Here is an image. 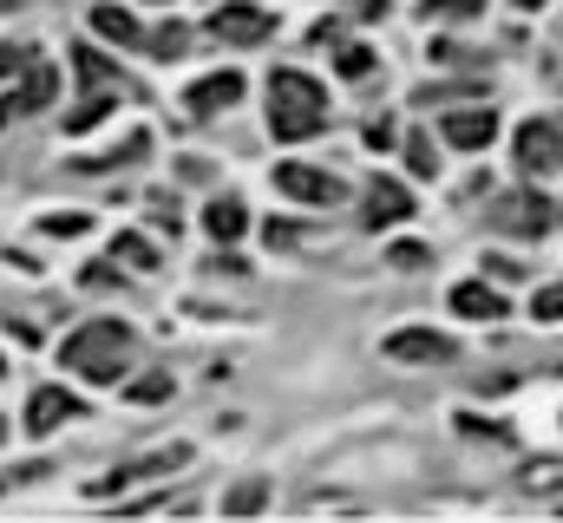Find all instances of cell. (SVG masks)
<instances>
[{
  "instance_id": "obj_1",
  "label": "cell",
  "mask_w": 563,
  "mask_h": 523,
  "mask_svg": "<svg viewBox=\"0 0 563 523\" xmlns=\"http://www.w3.org/2000/svg\"><path fill=\"white\" fill-rule=\"evenodd\" d=\"M59 354H66V367H73L79 380L112 387V380H125V367H132V327H125V321H86Z\"/></svg>"
},
{
  "instance_id": "obj_2",
  "label": "cell",
  "mask_w": 563,
  "mask_h": 523,
  "mask_svg": "<svg viewBox=\"0 0 563 523\" xmlns=\"http://www.w3.org/2000/svg\"><path fill=\"white\" fill-rule=\"evenodd\" d=\"M321 125H328V92H321V79L282 66L276 79H269V131H276L282 144H295V137H314Z\"/></svg>"
},
{
  "instance_id": "obj_3",
  "label": "cell",
  "mask_w": 563,
  "mask_h": 523,
  "mask_svg": "<svg viewBox=\"0 0 563 523\" xmlns=\"http://www.w3.org/2000/svg\"><path fill=\"white\" fill-rule=\"evenodd\" d=\"M492 230H505V236H544L551 230V203L538 190H505L492 203Z\"/></svg>"
},
{
  "instance_id": "obj_4",
  "label": "cell",
  "mask_w": 563,
  "mask_h": 523,
  "mask_svg": "<svg viewBox=\"0 0 563 523\" xmlns=\"http://www.w3.org/2000/svg\"><path fill=\"white\" fill-rule=\"evenodd\" d=\"M210 33H217L223 46H263V40L276 33V13H263V7H243V0H230V7H217V13H210Z\"/></svg>"
},
{
  "instance_id": "obj_5",
  "label": "cell",
  "mask_w": 563,
  "mask_h": 523,
  "mask_svg": "<svg viewBox=\"0 0 563 523\" xmlns=\"http://www.w3.org/2000/svg\"><path fill=\"white\" fill-rule=\"evenodd\" d=\"M518 164H525L531 177L563 170V125L558 119H531V125L518 131Z\"/></svg>"
},
{
  "instance_id": "obj_6",
  "label": "cell",
  "mask_w": 563,
  "mask_h": 523,
  "mask_svg": "<svg viewBox=\"0 0 563 523\" xmlns=\"http://www.w3.org/2000/svg\"><path fill=\"white\" fill-rule=\"evenodd\" d=\"M53 92H59V73L46 66V59H26V73H20V86L0 99V125L13 119V112H40V105H53Z\"/></svg>"
},
{
  "instance_id": "obj_7",
  "label": "cell",
  "mask_w": 563,
  "mask_h": 523,
  "mask_svg": "<svg viewBox=\"0 0 563 523\" xmlns=\"http://www.w3.org/2000/svg\"><path fill=\"white\" fill-rule=\"evenodd\" d=\"M387 360H400V367H439V360H452V341L426 334V327H400V334H387Z\"/></svg>"
},
{
  "instance_id": "obj_8",
  "label": "cell",
  "mask_w": 563,
  "mask_h": 523,
  "mask_svg": "<svg viewBox=\"0 0 563 523\" xmlns=\"http://www.w3.org/2000/svg\"><path fill=\"white\" fill-rule=\"evenodd\" d=\"M276 190H282V197H295V203H341V177L308 170V164H282Z\"/></svg>"
},
{
  "instance_id": "obj_9",
  "label": "cell",
  "mask_w": 563,
  "mask_h": 523,
  "mask_svg": "<svg viewBox=\"0 0 563 523\" xmlns=\"http://www.w3.org/2000/svg\"><path fill=\"white\" fill-rule=\"evenodd\" d=\"M66 419H86V405H79L66 387H40L33 399H26V432H40V438H46V432H59Z\"/></svg>"
},
{
  "instance_id": "obj_10",
  "label": "cell",
  "mask_w": 563,
  "mask_h": 523,
  "mask_svg": "<svg viewBox=\"0 0 563 523\" xmlns=\"http://www.w3.org/2000/svg\"><path fill=\"white\" fill-rule=\"evenodd\" d=\"M367 230H387V223H407L413 216V190L407 183H394V177H374L367 183Z\"/></svg>"
},
{
  "instance_id": "obj_11",
  "label": "cell",
  "mask_w": 563,
  "mask_h": 523,
  "mask_svg": "<svg viewBox=\"0 0 563 523\" xmlns=\"http://www.w3.org/2000/svg\"><path fill=\"white\" fill-rule=\"evenodd\" d=\"M184 458H190V445H164V452H151V458H132V465L106 471V478L92 485V498H112L119 485H139V478H157V471H170V465H184Z\"/></svg>"
},
{
  "instance_id": "obj_12",
  "label": "cell",
  "mask_w": 563,
  "mask_h": 523,
  "mask_svg": "<svg viewBox=\"0 0 563 523\" xmlns=\"http://www.w3.org/2000/svg\"><path fill=\"white\" fill-rule=\"evenodd\" d=\"M243 99V73H210V79H197L190 92H184V105L197 112V119H210V112H223V105H236Z\"/></svg>"
},
{
  "instance_id": "obj_13",
  "label": "cell",
  "mask_w": 563,
  "mask_h": 523,
  "mask_svg": "<svg viewBox=\"0 0 563 523\" xmlns=\"http://www.w3.org/2000/svg\"><path fill=\"white\" fill-rule=\"evenodd\" d=\"M492 131H498V112H492V105H472V112H452V119H445V137H452L459 151L492 144Z\"/></svg>"
},
{
  "instance_id": "obj_14",
  "label": "cell",
  "mask_w": 563,
  "mask_h": 523,
  "mask_svg": "<svg viewBox=\"0 0 563 523\" xmlns=\"http://www.w3.org/2000/svg\"><path fill=\"white\" fill-rule=\"evenodd\" d=\"M452 314H465V321H498V314H505V294L485 288V281H459V288H452Z\"/></svg>"
},
{
  "instance_id": "obj_15",
  "label": "cell",
  "mask_w": 563,
  "mask_h": 523,
  "mask_svg": "<svg viewBox=\"0 0 563 523\" xmlns=\"http://www.w3.org/2000/svg\"><path fill=\"white\" fill-rule=\"evenodd\" d=\"M203 230H210L217 243H236V236L250 230V210H243L236 197H223V203H210V210H203Z\"/></svg>"
},
{
  "instance_id": "obj_16",
  "label": "cell",
  "mask_w": 563,
  "mask_h": 523,
  "mask_svg": "<svg viewBox=\"0 0 563 523\" xmlns=\"http://www.w3.org/2000/svg\"><path fill=\"white\" fill-rule=\"evenodd\" d=\"M92 26H99L106 40H119V46H144V26L132 20V13H125V7H112V0L92 13Z\"/></svg>"
},
{
  "instance_id": "obj_17",
  "label": "cell",
  "mask_w": 563,
  "mask_h": 523,
  "mask_svg": "<svg viewBox=\"0 0 563 523\" xmlns=\"http://www.w3.org/2000/svg\"><path fill=\"white\" fill-rule=\"evenodd\" d=\"M73 66H79V79H86V92H112V86H119L112 59H99L92 46H73Z\"/></svg>"
},
{
  "instance_id": "obj_18",
  "label": "cell",
  "mask_w": 563,
  "mask_h": 523,
  "mask_svg": "<svg viewBox=\"0 0 563 523\" xmlns=\"http://www.w3.org/2000/svg\"><path fill=\"white\" fill-rule=\"evenodd\" d=\"M144 46H151L157 59H177V53L190 46V33H184V20H170V26H157V33H144Z\"/></svg>"
},
{
  "instance_id": "obj_19",
  "label": "cell",
  "mask_w": 563,
  "mask_h": 523,
  "mask_svg": "<svg viewBox=\"0 0 563 523\" xmlns=\"http://www.w3.org/2000/svg\"><path fill=\"white\" fill-rule=\"evenodd\" d=\"M112 262H125V268H157V249H151L144 236H119V243H112Z\"/></svg>"
},
{
  "instance_id": "obj_20",
  "label": "cell",
  "mask_w": 563,
  "mask_h": 523,
  "mask_svg": "<svg viewBox=\"0 0 563 523\" xmlns=\"http://www.w3.org/2000/svg\"><path fill=\"white\" fill-rule=\"evenodd\" d=\"M223 504H230L236 518H250V511H263V504H269V485H263V478H250V485H236Z\"/></svg>"
},
{
  "instance_id": "obj_21",
  "label": "cell",
  "mask_w": 563,
  "mask_h": 523,
  "mask_svg": "<svg viewBox=\"0 0 563 523\" xmlns=\"http://www.w3.org/2000/svg\"><path fill=\"white\" fill-rule=\"evenodd\" d=\"M334 66H341L347 79H367V73H374V53H367V46H341V59H334Z\"/></svg>"
},
{
  "instance_id": "obj_22",
  "label": "cell",
  "mask_w": 563,
  "mask_h": 523,
  "mask_svg": "<svg viewBox=\"0 0 563 523\" xmlns=\"http://www.w3.org/2000/svg\"><path fill=\"white\" fill-rule=\"evenodd\" d=\"M531 314H538V321H563V281H551V288H538Z\"/></svg>"
},
{
  "instance_id": "obj_23",
  "label": "cell",
  "mask_w": 563,
  "mask_h": 523,
  "mask_svg": "<svg viewBox=\"0 0 563 523\" xmlns=\"http://www.w3.org/2000/svg\"><path fill=\"white\" fill-rule=\"evenodd\" d=\"M132 399H139V405H151V399H164V392H170V374H144V380H132Z\"/></svg>"
},
{
  "instance_id": "obj_24",
  "label": "cell",
  "mask_w": 563,
  "mask_h": 523,
  "mask_svg": "<svg viewBox=\"0 0 563 523\" xmlns=\"http://www.w3.org/2000/svg\"><path fill=\"white\" fill-rule=\"evenodd\" d=\"M407 157H413V170H420V177H432V170H439V157H432V144H426V137H413V144H407Z\"/></svg>"
},
{
  "instance_id": "obj_25",
  "label": "cell",
  "mask_w": 563,
  "mask_h": 523,
  "mask_svg": "<svg viewBox=\"0 0 563 523\" xmlns=\"http://www.w3.org/2000/svg\"><path fill=\"white\" fill-rule=\"evenodd\" d=\"M478 7H485V0H439V7H432V13H439V20H472V13H478Z\"/></svg>"
},
{
  "instance_id": "obj_26",
  "label": "cell",
  "mask_w": 563,
  "mask_h": 523,
  "mask_svg": "<svg viewBox=\"0 0 563 523\" xmlns=\"http://www.w3.org/2000/svg\"><path fill=\"white\" fill-rule=\"evenodd\" d=\"M387 262H394V268H426V249L420 243H394V256Z\"/></svg>"
},
{
  "instance_id": "obj_27",
  "label": "cell",
  "mask_w": 563,
  "mask_h": 523,
  "mask_svg": "<svg viewBox=\"0 0 563 523\" xmlns=\"http://www.w3.org/2000/svg\"><path fill=\"white\" fill-rule=\"evenodd\" d=\"M46 236H86V216H46Z\"/></svg>"
},
{
  "instance_id": "obj_28",
  "label": "cell",
  "mask_w": 563,
  "mask_h": 523,
  "mask_svg": "<svg viewBox=\"0 0 563 523\" xmlns=\"http://www.w3.org/2000/svg\"><path fill=\"white\" fill-rule=\"evenodd\" d=\"M26 59H33V53H20V46H0V79H13V73H26Z\"/></svg>"
},
{
  "instance_id": "obj_29",
  "label": "cell",
  "mask_w": 563,
  "mask_h": 523,
  "mask_svg": "<svg viewBox=\"0 0 563 523\" xmlns=\"http://www.w3.org/2000/svg\"><path fill=\"white\" fill-rule=\"evenodd\" d=\"M518 7H544V0H518Z\"/></svg>"
},
{
  "instance_id": "obj_30",
  "label": "cell",
  "mask_w": 563,
  "mask_h": 523,
  "mask_svg": "<svg viewBox=\"0 0 563 523\" xmlns=\"http://www.w3.org/2000/svg\"><path fill=\"white\" fill-rule=\"evenodd\" d=\"M0 7H13V0H0Z\"/></svg>"
}]
</instances>
